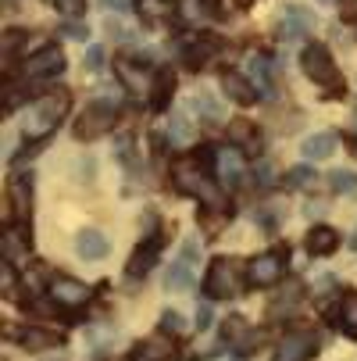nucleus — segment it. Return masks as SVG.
<instances>
[{
  "mask_svg": "<svg viewBox=\"0 0 357 361\" xmlns=\"http://www.w3.org/2000/svg\"><path fill=\"white\" fill-rule=\"evenodd\" d=\"M215 176H218V183L229 186V190H236V186L243 183L246 169H243V154H239L236 147H218V150H215Z\"/></svg>",
  "mask_w": 357,
  "mask_h": 361,
  "instance_id": "6e6552de",
  "label": "nucleus"
},
{
  "mask_svg": "<svg viewBox=\"0 0 357 361\" xmlns=\"http://www.w3.org/2000/svg\"><path fill=\"white\" fill-rule=\"evenodd\" d=\"M250 75H253V86H258L265 97H272V82H268L272 68H268V58H250Z\"/></svg>",
  "mask_w": 357,
  "mask_h": 361,
  "instance_id": "a878e982",
  "label": "nucleus"
},
{
  "mask_svg": "<svg viewBox=\"0 0 357 361\" xmlns=\"http://www.w3.org/2000/svg\"><path fill=\"white\" fill-rule=\"evenodd\" d=\"M303 75L315 79V82H325V86H339V68L332 61V54L322 47V43H311V47H303Z\"/></svg>",
  "mask_w": 357,
  "mask_h": 361,
  "instance_id": "20e7f679",
  "label": "nucleus"
},
{
  "mask_svg": "<svg viewBox=\"0 0 357 361\" xmlns=\"http://www.w3.org/2000/svg\"><path fill=\"white\" fill-rule=\"evenodd\" d=\"M22 347H29V350L61 347V336H58V333H46V329H36V326H29V329H22Z\"/></svg>",
  "mask_w": 357,
  "mask_h": 361,
  "instance_id": "412c9836",
  "label": "nucleus"
},
{
  "mask_svg": "<svg viewBox=\"0 0 357 361\" xmlns=\"http://www.w3.org/2000/svg\"><path fill=\"white\" fill-rule=\"evenodd\" d=\"M336 133H315V136H308L303 140V161H325V158H332L336 154Z\"/></svg>",
  "mask_w": 357,
  "mask_h": 361,
  "instance_id": "f8f14e48",
  "label": "nucleus"
},
{
  "mask_svg": "<svg viewBox=\"0 0 357 361\" xmlns=\"http://www.w3.org/2000/svg\"><path fill=\"white\" fill-rule=\"evenodd\" d=\"M65 72V54L58 47H43L25 61V79H50Z\"/></svg>",
  "mask_w": 357,
  "mask_h": 361,
  "instance_id": "9d476101",
  "label": "nucleus"
},
{
  "mask_svg": "<svg viewBox=\"0 0 357 361\" xmlns=\"http://www.w3.org/2000/svg\"><path fill=\"white\" fill-rule=\"evenodd\" d=\"M203 290H208L211 300H225L236 293V269L229 257H215L211 269H208V279H203Z\"/></svg>",
  "mask_w": 357,
  "mask_h": 361,
  "instance_id": "0eeeda50",
  "label": "nucleus"
},
{
  "mask_svg": "<svg viewBox=\"0 0 357 361\" xmlns=\"http://www.w3.org/2000/svg\"><path fill=\"white\" fill-rule=\"evenodd\" d=\"M311 25L308 22H300V18H286V15H279V39H286V43H296L303 32H308Z\"/></svg>",
  "mask_w": 357,
  "mask_h": 361,
  "instance_id": "cd10ccee",
  "label": "nucleus"
},
{
  "mask_svg": "<svg viewBox=\"0 0 357 361\" xmlns=\"http://www.w3.org/2000/svg\"><path fill=\"white\" fill-rule=\"evenodd\" d=\"M172 90H175L172 72H158V79H154V97H150V108H154V111H165V108H168Z\"/></svg>",
  "mask_w": 357,
  "mask_h": 361,
  "instance_id": "4be33fe9",
  "label": "nucleus"
},
{
  "mask_svg": "<svg viewBox=\"0 0 357 361\" xmlns=\"http://www.w3.org/2000/svg\"><path fill=\"white\" fill-rule=\"evenodd\" d=\"M311 183H315V172H311L308 165H296V169H289V172H286V186H289V190L311 186Z\"/></svg>",
  "mask_w": 357,
  "mask_h": 361,
  "instance_id": "c85d7f7f",
  "label": "nucleus"
},
{
  "mask_svg": "<svg viewBox=\"0 0 357 361\" xmlns=\"http://www.w3.org/2000/svg\"><path fill=\"white\" fill-rule=\"evenodd\" d=\"M329 186H332V193H353L357 190V172H332Z\"/></svg>",
  "mask_w": 357,
  "mask_h": 361,
  "instance_id": "c756f323",
  "label": "nucleus"
},
{
  "mask_svg": "<svg viewBox=\"0 0 357 361\" xmlns=\"http://www.w3.org/2000/svg\"><path fill=\"white\" fill-rule=\"evenodd\" d=\"M350 247H357V229H353V236H350Z\"/></svg>",
  "mask_w": 357,
  "mask_h": 361,
  "instance_id": "79ce46f5",
  "label": "nucleus"
},
{
  "mask_svg": "<svg viewBox=\"0 0 357 361\" xmlns=\"http://www.w3.org/2000/svg\"><path fill=\"white\" fill-rule=\"evenodd\" d=\"M339 329L346 336H357V293H346L339 304Z\"/></svg>",
  "mask_w": 357,
  "mask_h": 361,
  "instance_id": "5701e85b",
  "label": "nucleus"
},
{
  "mask_svg": "<svg viewBox=\"0 0 357 361\" xmlns=\"http://www.w3.org/2000/svg\"><path fill=\"white\" fill-rule=\"evenodd\" d=\"M61 32H65L68 39H75V43H86V39H89V25H86V22H65Z\"/></svg>",
  "mask_w": 357,
  "mask_h": 361,
  "instance_id": "473e14b6",
  "label": "nucleus"
},
{
  "mask_svg": "<svg viewBox=\"0 0 357 361\" xmlns=\"http://www.w3.org/2000/svg\"><path fill=\"white\" fill-rule=\"evenodd\" d=\"M218 50V43L215 39H200V43H193L189 50H186V61H189V68H200V65H208V58Z\"/></svg>",
  "mask_w": 357,
  "mask_h": 361,
  "instance_id": "393cba45",
  "label": "nucleus"
},
{
  "mask_svg": "<svg viewBox=\"0 0 357 361\" xmlns=\"http://www.w3.org/2000/svg\"><path fill=\"white\" fill-rule=\"evenodd\" d=\"M50 297H54V304H61V307H79V304L89 300V290H86V283H79L72 276H58L54 283H50Z\"/></svg>",
  "mask_w": 357,
  "mask_h": 361,
  "instance_id": "9b49d317",
  "label": "nucleus"
},
{
  "mask_svg": "<svg viewBox=\"0 0 357 361\" xmlns=\"http://www.w3.org/2000/svg\"><path fill=\"white\" fill-rule=\"evenodd\" d=\"M339 15H343L346 22H353V18H357V0H343V4H339Z\"/></svg>",
  "mask_w": 357,
  "mask_h": 361,
  "instance_id": "e433bc0d",
  "label": "nucleus"
},
{
  "mask_svg": "<svg viewBox=\"0 0 357 361\" xmlns=\"http://www.w3.org/2000/svg\"><path fill=\"white\" fill-rule=\"evenodd\" d=\"M108 32H111V36H118V39L125 36V29H122V22H115V18H108Z\"/></svg>",
  "mask_w": 357,
  "mask_h": 361,
  "instance_id": "58836bf2",
  "label": "nucleus"
},
{
  "mask_svg": "<svg viewBox=\"0 0 357 361\" xmlns=\"http://www.w3.org/2000/svg\"><path fill=\"white\" fill-rule=\"evenodd\" d=\"M318 354V336L315 333H289L272 361H311Z\"/></svg>",
  "mask_w": 357,
  "mask_h": 361,
  "instance_id": "1a4fd4ad",
  "label": "nucleus"
},
{
  "mask_svg": "<svg viewBox=\"0 0 357 361\" xmlns=\"http://www.w3.org/2000/svg\"><path fill=\"white\" fill-rule=\"evenodd\" d=\"M279 15H286V18H300V22H308L311 29L318 25V18H315V11H311V8H303V4H286V8L279 11Z\"/></svg>",
  "mask_w": 357,
  "mask_h": 361,
  "instance_id": "7c9ffc66",
  "label": "nucleus"
},
{
  "mask_svg": "<svg viewBox=\"0 0 357 361\" xmlns=\"http://www.w3.org/2000/svg\"><path fill=\"white\" fill-rule=\"evenodd\" d=\"M58 11L68 18V22H79L86 15V0H58Z\"/></svg>",
  "mask_w": 357,
  "mask_h": 361,
  "instance_id": "2f4dec72",
  "label": "nucleus"
},
{
  "mask_svg": "<svg viewBox=\"0 0 357 361\" xmlns=\"http://www.w3.org/2000/svg\"><path fill=\"white\" fill-rule=\"evenodd\" d=\"M115 122H118V108L111 100H89L82 115L75 118V140H96V136L111 133Z\"/></svg>",
  "mask_w": 357,
  "mask_h": 361,
  "instance_id": "f03ea898",
  "label": "nucleus"
},
{
  "mask_svg": "<svg viewBox=\"0 0 357 361\" xmlns=\"http://www.w3.org/2000/svg\"><path fill=\"white\" fill-rule=\"evenodd\" d=\"M222 90L236 100V104H243V108H250L253 100H258V90H253L239 72H225V75H222Z\"/></svg>",
  "mask_w": 357,
  "mask_h": 361,
  "instance_id": "2eb2a0df",
  "label": "nucleus"
},
{
  "mask_svg": "<svg viewBox=\"0 0 357 361\" xmlns=\"http://www.w3.org/2000/svg\"><path fill=\"white\" fill-rule=\"evenodd\" d=\"M336 247H339V233H336L332 226H315V229L308 233V254L325 257V254H332Z\"/></svg>",
  "mask_w": 357,
  "mask_h": 361,
  "instance_id": "dca6fc26",
  "label": "nucleus"
},
{
  "mask_svg": "<svg viewBox=\"0 0 357 361\" xmlns=\"http://www.w3.org/2000/svg\"><path fill=\"white\" fill-rule=\"evenodd\" d=\"M104 8H111V11H125V0H104Z\"/></svg>",
  "mask_w": 357,
  "mask_h": 361,
  "instance_id": "a19ab883",
  "label": "nucleus"
},
{
  "mask_svg": "<svg viewBox=\"0 0 357 361\" xmlns=\"http://www.w3.org/2000/svg\"><path fill=\"white\" fill-rule=\"evenodd\" d=\"M161 329H165V333H182L186 322H182L179 312H165V315H161Z\"/></svg>",
  "mask_w": 357,
  "mask_h": 361,
  "instance_id": "72a5a7b5",
  "label": "nucleus"
},
{
  "mask_svg": "<svg viewBox=\"0 0 357 361\" xmlns=\"http://www.w3.org/2000/svg\"><path fill=\"white\" fill-rule=\"evenodd\" d=\"M196 262H200V240H186V243H182V250H179V257H175V262H172V269H168V279H165V286H168L172 293H179V290H189V286H193Z\"/></svg>",
  "mask_w": 357,
  "mask_h": 361,
  "instance_id": "39448f33",
  "label": "nucleus"
},
{
  "mask_svg": "<svg viewBox=\"0 0 357 361\" xmlns=\"http://www.w3.org/2000/svg\"><path fill=\"white\" fill-rule=\"evenodd\" d=\"M196 329H211V307L208 304L196 307Z\"/></svg>",
  "mask_w": 357,
  "mask_h": 361,
  "instance_id": "c9c22d12",
  "label": "nucleus"
},
{
  "mask_svg": "<svg viewBox=\"0 0 357 361\" xmlns=\"http://www.w3.org/2000/svg\"><path fill=\"white\" fill-rule=\"evenodd\" d=\"M229 140H232V143H246L250 150H258V133H253V126L243 122V118H236V122L229 126Z\"/></svg>",
  "mask_w": 357,
  "mask_h": 361,
  "instance_id": "bb28decb",
  "label": "nucleus"
},
{
  "mask_svg": "<svg viewBox=\"0 0 357 361\" xmlns=\"http://www.w3.org/2000/svg\"><path fill=\"white\" fill-rule=\"evenodd\" d=\"M29 197H32V172L18 176L11 183V215H15V222H22L29 215Z\"/></svg>",
  "mask_w": 357,
  "mask_h": 361,
  "instance_id": "f3484780",
  "label": "nucleus"
},
{
  "mask_svg": "<svg viewBox=\"0 0 357 361\" xmlns=\"http://www.w3.org/2000/svg\"><path fill=\"white\" fill-rule=\"evenodd\" d=\"M193 118L186 115V111H175L172 115V122H168V140H172V147H186V143H193Z\"/></svg>",
  "mask_w": 357,
  "mask_h": 361,
  "instance_id": "aec40b11",
  "label": "nucleus"
},
{
  "mask_svg": "<svg viewBox=\"0 0 357 361\" xmlns=\"http://www.w3.org/2000/svg\"><path fill=\"white\" fill-rule=\"evenodd\" d=\"M353 133H357V108H353Z\"/></svg>",
  "mask_w": 357,
  "mask_h": 361,
  "instance_id": "37998d69",
  "label": "nucleus"
},
{
  "mask_svg": "<svg viewBox=\"0 0 357 361\" xmlns=\"http://www.w3.org/2000/svg\"><path fill=\"white\" fill-rule=\"evenodd\" d=\"M136 4H139V18H143L146 25H158V22H165V18L175 15L172 0H136Z\"/></svg>",
  "mask_w": 357,
  "mask_h": 361,
  "instance_id": "a211bd4d",
  "label": "nucleus"
},
{
  "mask_svg": "<svg viewBox=\"0 0 357 361\" xmlns=\"http://www.w3.org/2000/svg\"><path fill=\"white\" fill-rule=\"evenodd\" d=\"M65 111H68V90L46 93V97H39L36 104L25 111V118H22V133H25L29 140H43V136H50V133L58 129V122H61Z\"/></svg>",
  "mask_w": 357,
  "mask_h": 361,
  "instance_id": "f257e3e1",
  "label": "nucleus"
},
{
  "mask_svg": "<svg viewBox=\"0 0 357 361\" xmlns=\"http://www.w3.org/2000/svg\"><path fill=\"white\" fill-rule=\"evenodd\" d=\"M175 186L189 197H196L200 204H208V208H222V190L208 179V176H200L193 165H179L175 169Z\"/></svg>",
  "mask_w": 357,
  "mask_h": 361,
  "instance_id": "7ed1b4c3",
  "label": "nucleus"
},
{
  "mask_svg": "<svg viewBox=\"0 0 357 361\" xmlns=\"http://www.w3.org/2000/svg\"><path fill=\"white\" fill-rule=\"evenodd\" d=\"M54 4H58V0H54Z\"/></svg>",
  "mask_w": 357,
  "mask_h": 361,
  "instance_id": "49530a36",
  "label": "nucleus"
},
{
  "mask_svg": "<svg viewBox=\"0 0 357 361\" xmlns=\"http://www.w3.org/2000/svg\"><path fill=\"white\" fill-rule=\"evenodd\" d=\"M258 183H261V186H272V183H275V176H272V165H261V169H258Z\"/></svg>",
  "mask_w": 357,
  "mask_h": 361,
  "instance_id": "4c0bfd02",
  "label": "nucleus"
},
{
  "mask_svg": "<svg viewBox=\"0 0 357 361\" xmlns=\"http://www.w3.org/2000/svg\"><path fill=\"white\" fill-rule=\"evenodd\" d=\"M236 4H239V8H246V4H250V0H236Z\"/></svg>",
  "mask_w": 357,
  "mask_h": 361,
  "instance_id": "c03bdc74",
  "label": "nucleus"
},
{
  "mask_svg": "<svg viewBox=\"0 0 357 361\" xmlns=\"http://www.w3.org/2000/svg\"><path fill=\"white\" fill-rule=\"evenodd\" d=\"M75 254H79V257H86V262H100V257L108 254V240H104V233H96V229H82V233L75 236Z\"/></svg>",
  "mask_w": 357,
  "mask_h": 361,
  "instance_id": "ddd939ff",
  "label": "nucleus"
},
{
  "mask_svg": "<svg viewBox=\"0 0 357 361\" xmlns=\"http://www.w3.org/2000/svg\"><path fill=\"white\" fill-rule=\"evenodd\" d=\"M322 4H325V0H322Z\"/></svg>",
  "mask_w": 357,
  "mask_h": 361,
  "instance_id": "a18cd8bd",
  "label": "nucleus"
},
{
  "mask_svg": "<svg viewBox=\"0 0 357 361\" xmlns=\"http://www.w3.org/2000/svg\"><path fill=\"white\" fill-rule=\"evenodd\" d=\"M168 357H172V343L161 340V336L146 340V343H139V347L132 350V361H168Z\"/></svg>",
  "mask_w": 357,
  "mask_h": 361,
  "instance_id": "6ab92c4d",
  "label": "nucleus"
},
{
  "mask_svg": "<svg viewBox=\"0 0 357 361\" xmlns=\"http://www.w3.org/2000/svg\"><path fill=\"white\" fill-rule=\"evenodd\" d=\"M282 262H286V250L279 247V250H268V254H258L250 262V269H246V279H250V286H275L279 279H282Z\"/></svg>",
  "mask_w": 357,
  "mask_h": 361,
  "instance_id": "423d86ee",
  "label": "nucleus"
},
{
  "mask_svg": "<svg viewBox=\"0 0 357 361\" xmlns=\"http://www.w3.org/2000/svg\"><path fill=\"white\" fill-rule=\"evenodd\" d=\"M86 68H89V72L104 68V50H100V47H89V50H86Z\"/></svg>",
  "mask_w": 357,
  "mask_h": 361,
  "instance_id": "f704fd0d",
  "label": "nucleus"
},
{
  "mask_svg": "<svg viewBox=\"0 0 357 361\" xmlns=\"http://www.w3.org/2000/svg\"><path fill=\"white\" fill-rule=\"evenodd\" d=\"M332 283H336V279H332V276H322V279H318V283H315V286H318V293H325V290H329V286H332Z\"/></svg>",
  "mask_w": 357,
  "mask_h": 361,
  "instance_id": "ea45409f",
  "label": "nucleus"
},
{
  "mask_svg": "<svg viewBox=\"0 0 357 361\" xmlns=\"http://www.w3.org/2000/svg\"><path fill=\"white\" fill-rule=\"evenodd\" d=\"M193 108L200 111V118H208V122H222V118H225L222 104H218L211 93H196V97H193Z\"/></svg>",
  "mask_w": 357,
  "mask_h": 361,
  "instance_id": "b1692460",
  "label": "nucleus"
},
{
  "mask_svg": "<svg viewBox=\"0 0 357 361\" xmlns=\"http://www.w3.org/2000/svg\"><path fill=\"white\" fill-rule=\"evenodd\" d=\"M158 254H161V236H154V240H146L136 254H132V262H129V276L132 279H139V276H146L150 269H154V262H158Z\"/></svg>",
  "mask_w": 357,
  "mask_h": 361,
  "instance_id": "4468645a",
  "label": "nucleus"
}]
</instances>
